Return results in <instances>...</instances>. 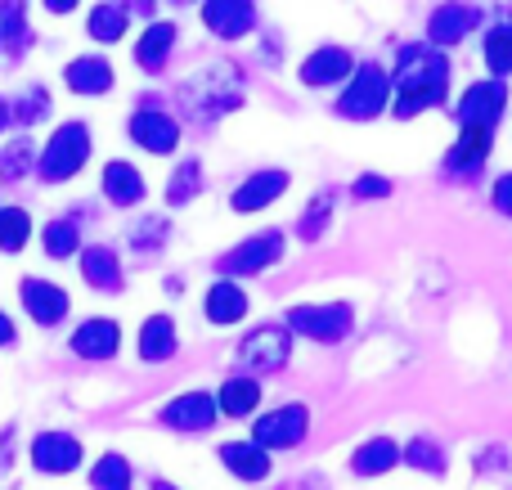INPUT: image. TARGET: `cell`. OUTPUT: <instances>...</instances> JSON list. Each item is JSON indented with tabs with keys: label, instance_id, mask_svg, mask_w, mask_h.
Masks as SVG:
<instances>
[{
	"label": "cell",
	"instance_id": "obj_2",
	"mask_svg": "<svg viewBox=\"0 0 512 490\" xmlns=\"http://www.w3.org/2000/svg\"><path fill=\"white\" fill-rule=\"evenodd\" d=\"M86 158H90V131L81 122H63L41 153V180L63 185V180H72L86 167Z\"/></svg>",
	"mask_w": 512,
	"mask_h": 490
},
{
	"label": "cell",
	"instance_id": "obj_38",
	"mask_svg": "<svg viewBox=\"0 0 512 490\" xmlns=\"http://www.w3.org/2000/svg\"><path fill=\"white\" fill-rule=\"evenodd\" d=\"M27 158H32V144L27 140H14V149L0 153V171H5V180H18L27 171Z\"/></svg>",
	"mask_w": 512,
	"mask_h": 490
},
{
	"label": "cell",
	"instance_id": "obj_28",
	"mask_svg": "<svg viewBox=\"0 0 512 490\" xmlns=\"http://www.w3.org/2000/svg\"><path fill=\"white\" fill-rule=\"evenodd\" d=\"M126 18H131V9H126V5H113V0H104V5L90 9L86 32L95 36V41L113 45V41H122V36H126Z\"/></svg>",
	"mask_w": 512,
	"mask_h": 490
},
{
	"label": "cell",
	"instance_id": "obj_20",
	"mask_svg": "<svg viewBox=\"0 0 512 490\" xmlns=\"http://www.w3.org/2000/svg\"><path fill=\"white\" fill-rule=\"evenodd\" d=\"M221 464L230 468L239 482H261V477H270V455H265L256 441H230V446H221Z\"/></svg>",
	"mask_w": 512,
	"mask_h": 490
},
{
	"label": "cell",
	"instance_id": "obj_27",
	"mask_svg": "<svg viewBox=\"0 0 512 490\" xmlns=\"http://www.w3.org/2000/svg\"><path fill=\"white\" fill-rule=\"evenodd\" d=\"M171 45H176V27L171 23H149L140 36V45H135V63H140L144 72H158L162 63H167Z\"/></svg>",
	"mask_w": 512,
	"mask_h": 490
},
{
	"label": "cell",
	"instance_id": "obj_6",
	"mask_svg": "<svg viewBox=\"0 0 512 490\" xmlns=\"http://www.w3.org/2000/svg\"><path fill=\"white\" fill-rule=\"evenodd\" d=\"M306 428H310L306 405H283V410H270L256 419L252 441L265 450V455H270V450H292L297 441H306Z\"/></svg>",
	"mask_w": 512,
	"mask_h": 490
},
{
	"label": "cell",
	"instance_id": "obj_43",
	"mask_svg": "<svg viewBox=\"0 0 512 490\" xmlns=\"http://www.w3.org/2000/svg\"><path fill=\"white\" fill-rule=\"evenodd\" d=\"M153 490H176V486H171V482H153Z\"/></svg>",
	"mask_w": 512,
	"mask_h": 490
},
{
	"label": "cell",
	"instance_id": "obj_4",
	"mask_svg": "<svg viewBox=\"0 0 512 490\" xmlns=\"http://www.w3.org/2000/svg\"><path fill=\"white\" fill-rule=\"evenodd\" d=\"M288 356H292V338H288V329H279V324L252 329L248 338L239 342V351H234L239 369H248V374H274V369L288 365Z\"/></svg>",
	"mask_w": 512,
	"mask_h": 490
},
{
	"label": "cell",
	"instance_id": "obj_16",
	"mask_svg": "<svg viewBox=\"0 0 512 490\" xmlns=\"http://www.w3.org/2000/svg\"><path fill=\"white\" fill-rule=\"evenodd\" d=\"M203 23L225 41H239L256 27V5H248V0H216V5H203Z\"/></svg>",
	"mask_w": 512,
	"mask_h": 490
},
{
	"label": "cell",
	"instance_id": "obj_30",
	"mask_svg": "<svg viewBox=\"0 0 512 490\" xmlns=\"http://www.w3.org/2000/svg\"><path fill=\"white\" fill-rule=\"evenodd\" d=\"M333 203H337V194L333 189H324V194H315V203L306 207V216H301V225H297V234L306 243H315L319 234H324V225L333 221Z\"/></svg>",
	"mask_w": 512,
	"mask_h": 490
},
{
	"label": "cell",
	"instance_id": "obj_7",
	"mask_svg": "<svg viewBox=\"0 0 512 490\" xmlns=\"http://www.w3.org/2000/svg\"><path fill=\"white\" fill-rule=\"evenodd\" d=\"M504 104H508V86L504 81H477V86L463 90L459 99V122L463 126H481V131H495L499 117H504Z\"/></svg>",
	"mask_w": 512,
	"mask_h": 490
},
{
	"label": "cell",
	"instance_id": "obj_34",
	"mask_svg": "<svg viewBox=\"0 0 512 490\" xmlns=\"http://www.w3.org/2000/svg\"><path fill=\"white\" fill-rule=\"evenodd\" d=\"M41 243H45L50 257H72V252L81 248V234H77V225L72 221H50L41 230Z\"/></svg>",
	"mask_w": 512,
	"mask_h": 490
},
{
	"label": "cell",
	"instance_id": "obj_3",
	"mask_svg": "<svg viewBox=\"0 0 512 490\" xmlns=\"http://www.w3.org/2000/svg\"><path fill=\"white\" fill-rule=\"evenodd\" d=\"M387 99H391V77L369 63V68L351 72V86L337 99V113L351 117V122H369V117H378L387 108Z\"/></svg>",
	"mask_w": 512,
	"mask_h": 490
},
{
	"label": "cell",
	"instance_id": "obj_32",
	"mask_svg": "<svg viewBox=\"0 0 512 490\" xmlns=\"http://www.w3.org/2000/svg\"><path fill=\"white\" fill-rule=\"evenodd\" d=\"M90 486L95 490H131V464L122 455H104L90 473Z\"/></svg>",
	"mask_w": 512,
	"mask_h": 490
},
{
	"label": "cell",
	"instance_id": "obj_26",
	"mask_svg": "<svg viewBox=\"0 0 512 490\" xmlns=\"http://www.w3.org/2000/svg\"><path fill=\"white\" fill-rule=\"evenodd\" d=\"M396 464H400V446L396 441H387V437L364 441V446L351 455V473L355 477H378V473H387V468H396Z\"/></svg>",
	"mask_w": 512,
	"mask_h": 490
},
{
	"label": "cell",
	"instance_id": "obj_18",
	"mask_svg": "<svg viewBox=\"0 0 512 490\" xmlns=\"http://www.w3.org/2000/svg\"><path fill=\"white\" fill-rule=\"evenodd\" d=\"M490 135H495V131H481V126H463L459 140H454V149H450V158H445L450 176H472V171H477L481 162L490 158Z\"/></svg>",
	"mask_w": 512,
	"mask_h": 490
},
{
	"label": "cell",
	"instance_id": "obj_11",
	"mask_svg": "<svg viewBox=\"0 0 512 490\" xmlns=\"http://www.w3.org/2000/svg\"><path fill=\"white\" fill-rule=\"evenodd\" d=\"M18 297H23V311L32 315L41 329H50V324H59L63 315H68V293H63L59 284H45V279H23V288H18Z\"/></svg>",
	"mask_w": 512,
	"mask_h": 490
},
{
	"label": "cell",
	"instance_id": "obj_24",
	"mask_svg": "<svg viewBox=\"0 0 512 490\" xmlns=\"http://www.w3.org/2000/svg\"><path fill=\"white\" fill-rule=\"evenodd\" d=\"M81 275L86 284H95L99 293H117L122 288V261L113 248H86L81 252Z\"/></svg>",
	"mask_w": 512,
	"mask_h": 490
},
{
	"label": "cell",
	"instance_id": "obj_13",
	"mask_svg": "<svg viewBox=\"0 0 512 490\" xmlns=\"http://www.w3.org/2000/svg\"><path fill=\"white\" fill-rule=\"evenodd\" d=\"M162 423L176 432H207L216 423V401L207 392H185L162 410Z\"/></svg>",
	"mask_w": 512,
	"mask_h": 490
},
{
	"label": "cell",
	"instance_id": "obj_22",
	"mask_svg": "<svg viewBox=\"0 0 512 490\" xmlns=\"http://www.w3.org/2000/svg\"><path fill=\"white\" fill-rule=\"evenodd\" d=\"M207 320L212 324H239L243 315H248V293H243L239 284H212L207 288V302H203Z\"/></svg>",
	"mask_w": 512,
	"mask_h": 490
},
{
	"label": "cell",
	"instance_id": "obj_19",
	"mask_svg": "<svg viewBox=\"0 0 512 490\" xmlns=\"http://www.w3.org/2000/svg\"><path fill=\"white\" fill-rule=\"evenodd\" d=\"M63 81H68L72 95H108L113 90V63L108 59H72L63 68Z\"/></svg>",
	"mask_w": 512,
	"mask_h": 490
},
{
	"label": "cell",
	"instance_id": "obj_10",
	"mask_svg": "<svg viewBox=\"0 0 512 490\" xmlns=\"http://www.w3.org/2000/svg\"><path fill=\"white\" fill-rule=\"evenodd\" d=\"M131 140L140 144L144 153H171L180 144V122L158 113V108H140V113L131 117Z\"/></svg>",
	"mask_w": 512,
	"mask_h": 490
},
{
	"label": "cell",
	"instance_id": "obj_41",
	"mask_svg": "<svg viewBox=\"0 0 512 490\" xmlns=\"http://www.w3.org/2000/svg\"><path fill=\"white\" fill-rule=\"evenodd\" d=\"M5 342H14V324H9V315L0 311V347H5Z\"/></svg>",
	"mask_w": 512,
	"mask_h": 490
},
{
	"label": "cell",
	"instance_id": "obj_39",
	"mask_svg": "<svg viewBox=\"0 0 512 490\" xmlns=\"http://www.w3.org/2000/svg\"><path fill=\"white\" fill-rule=\"evenodd\" d=\"M387 194H391V180H382V176L355 180V198H387Z\"/></svg>",
	"mask_w": 512,
	"mask_h": 490
},
{
	"label": "cell",
	"instance_id": "obj_17",
	"mask_svg": "<svg viewBox=\"0 0 512 490\" xmlns=\"http://www.w3.org/2000/svg\"><path fill=\"white\" fill-rule=\"evenodd\" d=\"M351 72H355V63L342 45H324V50H315L301 63V81L306 86H333V81H346Z\"/></svg>",
	"mask_w": 512,
	"mask_h": 490
},
{
	"label": "cell",
	"instance_id": "obj_42",
	"mask_svg": "<svg viewBox=\"0 0 512 490\" xmlns=\"http://www.w3.org/2000/svg\"><path fill=\"white\" fill-rule=\"evenodd\" d=\"M5 122H9V104L0 99V131H5Z\"/></svg>",
	"mask_w": 512,
	"mask_h": 490
},
{
	"label": "cell",
	"instance_id": "obj_1",
	"mask_svg": "<svg viewBox=\"0 0 512 490\" xmlns=\"http://www.w3.org/2000/svg\"><path fill=\"white\" fill-rule=\"evenodd\" d=\"M450 90V63L445 54H436L432 45H405L400 50V68H396V117H418L427 108L445 104Z\"/></svg>",
	"mask_w": 512,
	"mask_h": 490
},
{
	"label": "cell",
	"instance_id": "obj_25",
	"mask_svg": "<svg viewBox=\"0 0 512 490\" xmlns=\"http://www.w3.org/2000/svg\"><path fill=\"white\" fill-rule=\"evenodd\" d=\"M140 356L149 360V365L176 356V324H171V315H149V320H144V329H140Z\"/></svg>",
	"mask_w": 512,
	"mask_h": 490
},
{
	"label": "cell",
	"instance_id": "obj_37",
	"mask_svg": "<svg viewBox=\"0 0 512 490\" xmlns=\"http://www.w3.org/2000/svg\"><path fill=\"white\" fill-rule=\"evenodd\" d=\"M45 113H50V95L45 90H27L18 104H9V117H18V122H36Z\"/></svg>",
	"mask_w": 512,
	"mask_h": 490
},
{
	"label": "cell",
	"instance_id": "obj_29",
	"mask_svg": "<svg viewBox=\"0 0 512 490\" xmlns=\"http://www.w3.org/2000/svg\"><path fill=\"white\" fill-rule=\"evenodd\" d=\"M256 405H261V383H256V378H230V383L221 387L216 410H225L230 419H248Z\"/></svg>",
	"mask_w": 512,
	"mask_h": 490
},
{
	"label": "cell",
	"instance_id": "obj_14",
	"mask_svg": "<svg viewBox=\"0 0 512 490\" xmlns=\"http://www.w3.org/2000/svg\"><path fill=\"white\" fill-rule=\"evenodd\" d=\"M117 347H122V324L104 320V315L86 320L77 333H72V351L86 360H108V356H117Z\"/></svg>",
	"mask_w": 512,
	"mask_h": 490
},
{
	"label": "cell",
	"instance_id": "obj_15",
	"mask_svg": "<svg viewBox=\"0 0 512 490\" xmlns=\"http://www.w3.org/2000/svg\"><path fill=\"white\" fill-rule=\"evenodd\" d=\"M288 189V171H256V176H248L239 189H234V198H230V207L239 216H248V212H261V207H270L274 198Z\"/></svg>",
	"mask_w": 512,
	"mask_h": 490
},
{
	"label": "cell",
	"instance_id": "obj_12",
	"mask_svg": "<svg viewBox=\"0 0 512 490\" xmlns=\"http://www.w3.org/2000/svg\"><path fill=\"white\" fill-rule=\"evenodd\" d=\"M185 108L198 117H212L221 108H239V95H225V68H212L185 86Z\"/></svg>",
	"mask_w": 512,
	"mask_h": 490
},
{
	"label": "cell",
	"instance_id": "obj_8",
	"mask_svg": "<svg viewBox=\"0 0 512 490\" xmlns=\"http://www.w3.org/2000/svg\"><path fill=\"white\" fill-rule=\"evenodd\" d=\"M279 257H283V234L279 230H265V234H256V239L239 243L234 252H225L221 270H225V275H261V270L274 266Z\"/></svg>",
	"mask_w": 512,
	"mask_h": 490
},
{
	"label": "cell",
	"instance_id": "obj_21",
	"mask_svg": "<svg viewBox=\"0 0 512 490\" xmlns=\"http://www.w3.org/2000/svg\"><path fill=\"white\" fill-rule=\"evenodd\" d=\"M477 23H481V9H472V5H441L432 14V41L436 45H454V41H463V36H468Z\"/></svg>",
	"mask_w": 512,
	"mask_h": 490
},
{
	"label": "cell",
	"instance_id": "obj_40",
	"mask_svg": "<svg viewBox=\"0 0 512 490\" xmlns=\"http://www.w3.org/2000/svg\"><path fill=\"white\" fill-rule=\"evenodd\" d=\"M490 198H495V212L512 216V171H508V176H499V180H495V194H490Z\"/></svg>",
	"mask_w": 512,
	"mask_h": 490
},
{
	"label": "cell",
	"instance_id": "obj_5",
	"mask_svg": "<svg viewBox=\"0 0 512 490\" xmlns=\"http://www.w3.org/2000/svg\"><path fill=\"white\" fill-rule=\"evenodd\" d=\"M288 333H301L310 342H337L351 333V306L346 302H315V306H292Z\"/></svg>",
	"mask_w": 512,
	"mask_h": 490
},
{
	"label": "cell",
	"instance_id": "obj_9",
	"mask_svg": "<svg viewBox=\"0 0 512 490\" xmlns=\"http://www.w3.org/2000/svg\"><path fill=\"white\" fill-rule=\"evenodd\" d=\"M81 441L72 437V432H41V437L32 441V464L36 473H72V468L81 464Z\"/></svg>",
	"mask_w": 512,
	"mask_h": 490
},
{
	"label": "cell",
	"instance_id": "obj_35",
	"mask_svg": "<svg viewBox=\"0 0 512 490\" xmlns=\"http://www.w3.org/2000/svg\"><path fill=\"white\" fill-rule=\"evenodd\" d=\"M405 464H414V468H423V473H445V455H441V446H436L432 437H414L405 446Z\"/></svg>",
	"mask_w": 512,
	"mask_h": 490
},
{
	"label": "cell",
	"instance_id": "obj_31",
	"mask_svg": "<svg viewBox=\"0 0 512 490\" xmlns=\"http://www.w3.org/2000/svg\"><path fill=\"white\" fill-rule=\"evenodd\" d=\"M486 68L495 72V81H504L512 72V27L486 32Z\"/></svg>",
	"mask_w": 512,
	"mask_h": 490
},
{
	"label": "cell",
	"instance_id": "obj_36",
	"mask_svg": "<svg viewBox=\"0 0 512 490\" xmlns=\"http://www.w3.org/2000/svg\"><path fill=\"white\" fill-rule=\"evenodd\" d=\"M194 194H198V162H180L176 180H171V189H167V203L176 207V203H185V198H194Z\"/></svg>",
	"mask_w": 512,
	"mask_h": 490
},
{
	"label": "cell",
	"instance_id": "obj_33",
	"mask_svg": "<svg viewBox=\"0 0 512 490\" xmlns=\"http://www.w3.org/2000/svg\"><path fill=\"white\" fill-rule=\"evenodd\" d=\"M32 234V221H27L23 207H0V248L5 252H18Z\"/></svg>",
	"mask_w": 512,
	"mask_h": 490
},
{
	"label": "cell",
	"instance_id": "obj_23",
	"mask_svg": "<svg viewBox=\"0 0 512 490\" xmlns=\"http://www.w3.org/2000/svg\"><path fill=\"white\" fill-rule=\"evenodd\" d=\"M104 198L117 207H135L144 198V176L131 162H108L104 167Z\"/></svg>",
	"mask_w": 512,
	"mask_h": 490
}]
</instances>
